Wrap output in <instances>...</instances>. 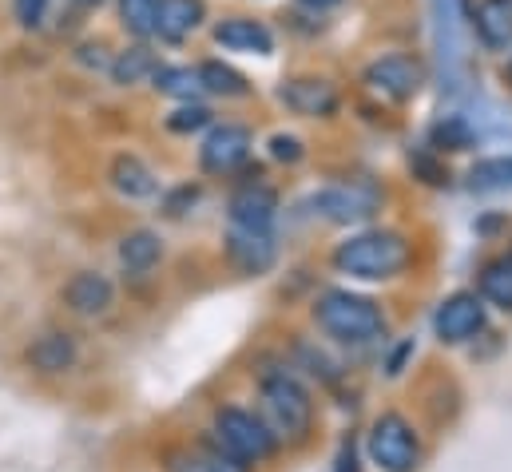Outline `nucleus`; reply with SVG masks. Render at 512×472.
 Masks as SVG:
<instances>
[{
	"label": "nucleus",
	"instance_id": "1",
	"mask_svg": "<svg viewBox=\"0 0 512 472\" xmlns=\"http://www.w3.org/2000/svg\"><path fill=\"white\" fill-rule=\"evenodd\" d=\"M405 262H409V242L397 231H362L334 250V266L342 274L366 278V282L397 278L405 270Z\"/></svg>",
	"mask_w": 512,
	"mask_h": 472
},
{
	"label": "nucleus",
	"instance_id": "2",
	"mask_svg": "<svg viewBox=\"0 0 512 472\" xmlns=\"http://www.w3.org/2000/svg\"><path fill=\"white\" fill-rule=\"evenodd\" d=\"M433 12V44H437V60H441V76L449 84L453 96L465 92L469 84V36H473V20L465 0H429Z\"/></svg>",
	"mask_w": 512,
	"mask_h": 472
},
{
	"label": "nucleus",
	"instance_id": "3",
	"mask_svg": "<svg viewBox=\"0 0 512 472\" xmlns=\"http://www.w3.org/2000/svg\"><path fill=\"white\" fill-rule=\"evenodd\" d=\"M314 322L342 346H366V342L382 338L385 330L382 310L370 298L350 294V290H326L314 306Z\"/></svg>",
	"mask_w": 512,
	"mask_h": 472
},
{
	"label": "nucleus",
	"instance_id": "4",
	"mask_svg": "<svg viewBox=\"0 0 512 472\" xmlns=\"http://www.w3.org/2000/svg\"><path fill=\"white\" fill-rule=\"evenodd\" d=\"M262 409L270 417V425L286 437H306L310 433V421H314V401L310 393L302 389V381L286 369H274L262 377Z\"/></svg>",
	"mask_w": 512,
	"mask_h": 472
},
{
	"label": "nucleus",
	"instance_id": "5",
	"mask_svg": "<svg viewBox=\"0 0 512 472\" xmlns=\"http://www.w3.org/2000/svg\"><path fill=\"white\" fill-rule=\"evenodd\" d=\"M215 449L235 465H258L274 453V433L247 409H223L215 417Z\"/></svg>",
	"mask_w": 512,
	"mask_h": 472
},
{
	"label": "nucleus",
	"instance_id": "6",
	"mask_svg": "<svg viewBox=\"0 0 512 472\" xmlns=\"http://www.w3.org/2000/svg\"><path fill=\"white\" fill-rule=\"evenodd\" d=\"M310 215L326 219V223H362L382 207V191L370 179H346V183H330L322 191H314L306 199Z\"/></svg>",
	"mask_w": 512,
	"mask_h": 472
},
{
	"label": "nucleus",
	"instance_id": "7",
	"mask_svg": "<svg viewBox=\"0 0 512 472\" xmlns=\"http://www.w3.org/2000/svg\"><path fill=\"white\" fill-rule=\"evenodd\" d=\"M370 461L382 472H417L421 469V441L413 433V425L397 413H385L370 429Z\"/></svg>",
	"mask_w": 512,
	"mask_h": 472
},
{
	"label": "nucleus",
	"instance_id": "8",
	"mask_svg": "<svg viewBox=\"0 0 512 472\" xmlns=\"http://www.w3.org/2000/svg\"><path fill=\"white\" fill-rule=\"evenodd\" d=\"M421 84H425V64L413 60V56H405V52L382 56V60H374L366 68V88L385 96V100H393V104L413 100L421 92Z\"/></svg>",
	"mask_w": 512,
	"mask_h": 472
},
{
	"label": "nucleus",
	"instance_id": "9",
	"mask_svg": "<svg viewBox=\"0 0 512 472\" xmlns=\"http://www.w3.org/2000/svg\"><path fill=\"white\" fill-rule=\"evenodd\" d=\"M251 147H255V139L243 123H219L207 131V139L199 147V163L207 175H235L251 159Z\"/></svg>",
	"mask_w": 512,
	"mask_h": 472
},
{
	"label": "nucleus",
	"instance_id": "10",
	"mask_svg": "<svg viewBox=\"0 0 512 472\" xmlns=\"http://www.w3.org/2000/svg\"><path fill=\"white\" fill-rule=\"evenodd\" d=\"M433 330L449 346L477 338L485 330V298L481 294H453V298H445L437 318H433Z\"/></svg>",
	"mask_w": 512,
	"mask_h": 472
},
{
	"label": "nucleus",
	"instance_id": "11",
	"mask_svg": "<svg viewBox=\"0 0 512 472\" xmlns=\"http://www.w3.org/2000/svg\"><path fill=\"white\" fill-rule=\"evenodd\" d=\"M278 100L286 104V112L294 116H306V119H326L338 112V88L322 76H294L278 88Z\"/></svg>",
	"mask_w": 512,
	"mask_h": 472
},
{
	"label": "nucleus",
	"instance_id": "12",
	"mask_svg": "<svg viewBox=\"0 0 512 472\" xmlns=\"http://www.w3.org/2000/svg\"><path fill=\"white\" fill-rule=\"evenodd\" d=\"M227 254H231V262H235L243 274H266V270L274 266L278 242H274V231L227 223Z\"/></svg>",
	"mask_w": 512,
	"mask_h": 472
},
{
	"label": "nucleus",
	"instance_id": "13",
	"mask_svg": "<svg viewBox=\"0 0 512 472\" xmlns=\"http://www.w3.org/2000/svg\"><path fill=\"white\" fill-rule=\"evenodd\" d=\"M274 215H278V195L266 183H243L227 203V223H235V227L274 231Z\"/></svg>",
	"mask_w": 512,
	"mask_h": 472
},
{
	"label": "nucleus",
	"instance_id": "14",
	"mask_svg": "<svg viewBox=\"0 0 512 472\" xmlns=\"http://www.w3.org/2000/svg\"><path fill=\"white\" fill-rule=\"evenodd\" d=\"M215 44L227 52H247V56H270L274 52V36L266 24L247 20V16H231L223 24H215Z\"/></svg>",
	"mask_w": 512,
	"mask_h": 472
},
{
	"label": "nucleus",
	"instance_id": "15",
	"mask_svg": "<svg viewBox=\"0 0 512 472\" xmlns=\"http://www.w3.org/2000/svg\"><path fill=\"white\" fill-rule=\"evenodd\" d=\"M473 32L489 52H505L512 44V0H481L473 12Z\"/></svg>",
	"mask_w": 512,
	"mask_h": 472
},
{
	"label": "nucleus",
	"instance_id": "16",
	"mask_svg": "<svg viewBox=\"0 0 512 472\" xmlns=\"http://www.w3.org/2000/svg\"><path fill=\"white\" fill-rule=\"evenodd\" d=\"M203 0H159L155 12V36L167 44H183L203 24Z\"/></svg>",
	"mask_w": 512,
	"mask_h": 472
},
{
	"label": "nucleus",
	"instance_id": "17",
	"mask_svg": "<svg viewBox=\"0 0 512 472\" xmlns=\"http://www.w3.org/2000/svg\"><path fill=\"white\" fill-rule=\"evenodd\" d=\"M112 282L104 278V274H92V270H84V274H76L68 286H64V302L76 310V314H84V318H96V314H108V306H112Z\"/></svg>",
	"mask_w": 512,
	"mask_h": 472
},
{
	"label": "nucleus",
	"instance_id": "18",
	"mask_svg": "<svg viewBox=\"0 0 512 472\" xmlns=\"http://www.w3.org/2000/svg\"><path fill=\"white\" fill-rule=\"evenodd\" d=\"M112 187H116L124 199H151V195L159 191V179H155V171H151L143 159L120 155V159L112 163Z\"/></svg>",
	"mask_w": 512,
	"mask_h": 472
},
{
	"label": "nucleus",
	"instance_id": "19",
	"mask_svg": "<svg viewBox=\"0 0 512 472\" xmlns=\"http://www.w3.org/2000/svg\"><path fill=\"white\" fill-rule=\"evenodd\" d=\"M151 84L163 92V96H175V100H199L203 96V80H199V68H175V64H163L151 72Z\"/></svg>",
	"mask_w": 512,
	"mask_h": 472
},
{
	"label": "nucleus",
	"instance_id": "20",
	"mask_svg": "<svg viewBox=\"0 0 512 472\" xmlns=\"http://www.w3.org/2000/svg\"><path fill=\"white\" fill-rule=\"evenodd\" d=\"M28 361L40 369V373H60L76 361V346L68 334H44L32 350H28Z\"/></svg>",
	"mask_w": 512,
	"mask_h": 472
},
{
	"label": "nucleus",
	"instance_id": "21",
	"mask_svg": "<svg viewBox=\"0 0 512 472\" xmlns=\"http://www.w3.org/2000/svg\"><path fill=\"white\" fill-rule=\"evenodd\" d=\"M473 139H477V123L461 112L441 116L433 123V147L437 151H465V147H473Z\"/></svg>",
	"mask_w": 512,
	"mask_h": 472
},
{
	"label": "nucleus",
	"instance_id": "22",
	"mask_svg": "<svg viewBox=\"0 0 512 472\" xmlns=\"http://www.w3.org/2000/svg\"><path fill=\"white\" fill-rule=\"evenodd\" d=\"M159 238L151 235V231H131L124 242H120V262H124V270L131 274H147L155 262H159Z\"/></svg>",
	"mask_w": 512,
	"mask_h": 472
},
{
	"label": "nucleus",
	"instance_id": "23",
	"mask_svg": "<svg viewBox=\"0 0 512 472\" xmlns=\"http://www.w3.org/2000/svg\"><path fill=\"white\" fill-rule=\"evenodd\" d=\"M199 80H203V92H211V96H227V100L247 96V76L235 72L231 64L207 60V64H199Z\"/></svg>",
	"mask_w": 512,
	"mask_h": 472
},
{
	"label": "nucleus",
	"instance_id": "24",
	"mask_svg": "<svg viewBox=\"0 0 512 472\" xmlns=\"http://www.w3.org/2000/svg\"><path fill=\"white\" fill-rule=\"evenodd\" d=\"M469 187H473V191H509L512 187V155H489V159L473 163V171H469Z\"/></svg>",
	"mask_w": 512,
	"mask_h": 472
},
{
	"label": "nucleus",
	"instance_id": "25",
	"mask_svg": "<svg viewBox=\"0 0 512 472\" xmlns=\"http://www.w3.org/2000/svg\"><path fill=\"white\" fill-rule=\"evenodd\" d=\"M481 298L501 306V310H512V262L501 258V262H489L481 270Z\"/></svg>",
	"mask_w": 512,
	"mask_h": 472
},
{
	"label": "nucleus",
	"instance_id": "26",
	"mask_svg": "<svg viewBox=\"0 0 512 472\" xmlns=\"http://www.w3.org/2000/svg\"><path fill=\"white\" fill-rule=\"evenodd\" d=\"M159 64H155V56L147 52V48H128L116 64H112V80L120 84V88H128V84H139L143 76H151Z\"/></svg>",
	"mask_w": 512,
	"mask_h": 472
},
{
	"label": "nucleus",
	"instance_id": "27",
	"mask_svg": "<svg viewBox=\"0 0 512 472\" xmlns=\"http://www.w3.org/2000/svg\"><path fill=\"white\" fill-rule=\"evenodd\" d=\"M155 12H159V0H120V20L131 36H155Z\"/></svg>",
	"mask_w": 512,
	"mask_h": 472
},
{
	"label": "nucleus",
	"instance_id": "28",
	"mask_svg": "<svg viewBox=\"0 0 512 472\" xmlns=\"http://www.w3.org/2000/svg\"><path fill=\"white\" fill-rule=\"evenodd\" d=\"M171 472H243V465H235L223 453H175Z\"/></svg>",
	"mask_w": 512,
	"mask_h": 472
},
{
	"label": "nucleus",
	"instance_id": "29",
	"mask_svg": "<svg viewBox=\"0 0 512 472\" xmlns=\"http://www.w3.org/2000/svg\"><path fill=\"white\" fill-rule=\"evenodd\" d=\"M207 123H211V112H207L203 104H183L179 112H171V116H167V127H171L175 135L199 131V127H207Z\"/></svg>",
	"mask_w": 512,
	"mask_h": 472
},
{
	"label": "nucleus",
	"instance_id": "30",
	"mask_svg": "<svg viewBox=\"0 0 512 472\" xmlns=\"http://www.w3.org/2000/svg\"><path fill=\"white\" fill-rule=\"evenodd\" d=\"M270 155H274L278 163H298V159H302V143H298L294 135H274V139H270Z\"/></svg>",
	"mask_w": 512,
	"mask_h": 472
},
{
	"label": "nucleus",
	"instance_id": "31",
	"mask_svg": "<svg viewBox=\"0 0 512 472\" xmlns=\"http://www.w3.org/2000/svg\"><path fill=\"white\" fill-rule=\"evenodd\" d=\"M48 4H52V0H16V20H20L24 28H36V24L44 20Z\"/></svg>",
	"mask_w": 512,
	"mask_h": 472
},
{
	"label": "nucleus",
	"instance_id": "32",
	"mask_svg": "<svg viewBox=\"0 0 512 472\" xmlns=\"http://www.w3.org/2000/svg\"><path fill=\"white\" fill-rule=\"evenodd\" d=\"M338 465H342V469H338V472H354V449H346V453H342V461H338Z\"/></svg>",
	"mask_w": 512,
	"mask_h": 472
},
{
	"label": "nucleus",
	"instance_id": "33",
	"mask_svg": "<svg viewBox=\"0 0 512 472\" xmlns=\"http://www.w3.org/2000/svg\"><path fill=\"white\" fill-rule=\"evenodd\" d=\"M302 4H306V8H318V12H322V8H334V4H342V0H302Z\"/></svg>",
	"mask_w": 512,
	"mask_h": 472
},
{
	"label": "nucleus",
	"instance_id": "34",
	"mask_svg": "<svg viewBox=\"0 0 512 472\" xmlns=\"http://www.w3.org/2000/svg\"><path fill=\"white\" fill-rule=\"evenodd\" d=\"M72 4H80V8H100L104 0H72Z\"/></svg>",
	"mask_w": 512,
	"mask_h": 472
},
{
	"label": "nucleus",
	"instance_id": "35",
	"mask_svg": "<svg viewBox=\"0 0 512 472\" xmlns=\"http://www.w3.org/2000/svg\"><path fill=\"white\" fill-rule=\"evenodd\" d=\"M509 262H512V250H509Z\"/></svg>",
	"mask_w": 512,
	"mask_h": 472
},
{
	"label": "nucleus",
	"instance_id": "36",
	"mask_svg": "<svg viewBox=\"0 0 512 472\" xmlns=\"http://www.w3.org/2000/svg\"><path fill=\"white\" fill-rule=\"evenodd\" d=\"M509 76H512V64H509Z\"/></svg>",
	"mask_w": 512,
	"mask_h": 472
}]
</instances>
